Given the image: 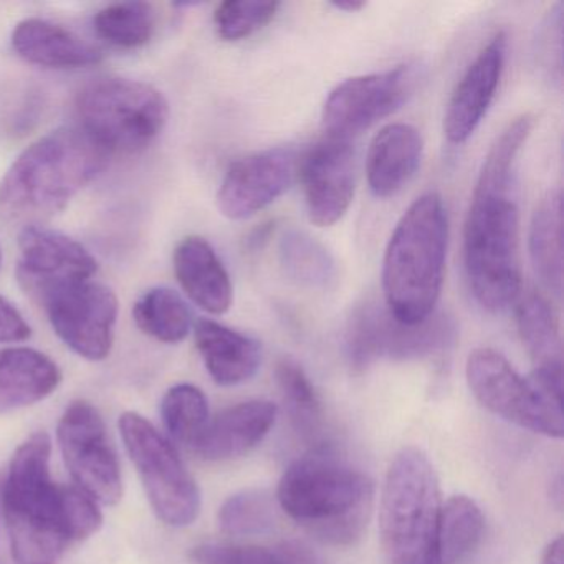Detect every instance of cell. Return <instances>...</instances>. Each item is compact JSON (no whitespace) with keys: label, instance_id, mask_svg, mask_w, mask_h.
Here are the masks:
<instances>
[{"label":"cell","instance_id":"obj_18","mask_svg":"<svg viewBox=\"0 0 564 564\" xmlns=\"http://www.w3.org/2000/svg\"><path fill=\"white\" fill-rule=\"evenodd\" d=\"M276 421V405L263 399L240 402L210 419L193 451L204 460L226 462L256 448Z\"/></svg>","mask_w":564,"mask_h":564},{"label":"cell","instance_id":"obj_5","mask_svg":"<svg viewBox=\"0 0 564 564\" xmlns=\"http://www.w3.org/2000/svg\"><path fill=\"white\" fill-rule=\"evenodd\" d=\"M448 216L437 193L422 194L392 230L382 260V295L399 322L415 325L434 315L444 285Z\"/></svg>","mask_w":564,"mask_h":564},{"label":"cell","instance_id":"obj_25","mask_svg":"<svg viewBox=\"0 0 564 564\" xmlns=\"http://www.w3.org/2000/svg\"><path fill=\"white\" fill-rule=\"evenodd\" d=\"M279 260L286 279L303 289L325 292L338 282L335 257L306 230L292 227L280 236Z\"/></svg>","mask_w":564,"mask_h":564},{"label":"cell","instance_id":"obj_32","mask_svg":"<svg viewBox=\"0 0 564 564\" xmlns=\"http://www.w3.org/2000/svg\"><path fill=\"white\" fill-rule=\"evenodd\" d=\"M276 498L267 490L249 488L224 501L219 524L232 536H260L270 533L276 524Z\"/></svg>","mask_w":564,"mask_h":564},{"label":"cell","instance_id":"obj_19","mask_svg":"<svg viewBox=\"0 0 564 564\" xmlns=\"http://www.w3.org/2000/svg\"><path fill=\"white\" fill-rule=\"evenodd\" d=\"M424 140L412 124L392 123L382 128L369 144L366 174L371 193L389 199L401 193L421 166Z\"/></svg>","mask_w":564,"mask_h":564},{"label":"cell","instance_id":"obj_7","mask_svg":"<svg viewBox=\"0 0 564 564\" xmlns=\"http://www.w3.org/2000/svg\"><path fill=\"white\" fill-rule=\"evenodd\" d=\"M77 115L82 130L108 153H138L166 127L170 105L144 82L108 77L91 82L78 94Z\"/></svg>","mask_w":564,"mask_h":564},{"label":"cell","instance_id":"obj_30","mask_svg":"<svg viewBox=\"0 0 564 564\" xmlns=\"http://www.w3.org/2000/svg\"><path fill=\"white\" fill-rule=\"evenodd\" d=\"M94 25L97 34L115 47H143L156 31V12L144 2H123L101 9Z\"/></svg>","mask_w":564,"mask_h":564},{"label":"cell","instance_id":"obj_28","mask_svg":"<svg viewBox=\"0 0 564 564\" xmlns=\"http://www.w3.org/2000/svg\"><path fill=\"white\" fill-rule=\"evenodd\" d=\"M133 316L144 335L166 345L184 341L193 326L186 302L167 286L148 290L134 303Z\"/></svg>","mask_w":564,"mask_h":564},{"label":"cell","instance_id":"obj_31","mask_svg":"<svg viewBox=\"0 0 564 564\" xmlns=\"http://www.w3.org/2000/svg\"><path fill=\"white\" fill-rule=\"evenodd\" d=\"M161 415L171 437L193 448L209 424V402L196 386L177 384L164 394Z\"/></svg>","mask_w":564,"mask_h":564},{"label":"cell","instance_id":"obj_36","mask_svg":"<svg viewBox=\"0 0 564 564\" xmlns=\"http://www.w3.org/2000/svg\"><path fill=\"white\" fill-rule=\"evenodd\" d=\"M32 329L22 313L4 296H0V343L25 341Z\"/></svg>","mask_w":564,"mask_h":564},{"label":"cell","instance_id":"obj_10","mask_svg":"<svg viewBox=\"0 0 564 564\" xmlns=\"http://www.w3.org/2000/svg\"><path fill=\"white\" fill-rule=\"evenodd\" d=\"M120 431L158 518L174 528L193 524L200 491L173 444L138 412L121 415Z\"/></svg>","mask_w":564,"mask_h":564},{"label":"cell","instance_id":"obj_12","mask_svg":"<svg viewBox=\"0 0 564 564\" xmlns=\"http://www.w3.org/2000/svg\"><path fill=\"white\" fill-rule=\"evenodd\" d=\"M58 445L72 478L97 503L117 505L123 497V477L117 451L97 408L75 401L58 422Z\"/></svg>","mask_w":564,"mask_h":564},{"label":"cell","instance_id":"obj_29","mask_svg":"<svg viewBox=\"0 0 564 564\" xmlns=\"http://www.w3.org/2000/svg\"><path fill=\"white\" fill-rule=\"evenodd\" d=\"M276 384L293 427L305 438H315L322 429V402L302 366L292 358L276 362Z\"/></svg>","mask_w":564,"mask_h":564},{"label":"cell","instance_id":"obj_23","mask_svg":"<svg viewBox=\"0 0 564 564\" xmlns=\"http://www.w3.org/2000/svg\"><path fill=\"white\" fill-rule=\"evenodd\" d=\"M61 382V368L44 352L32 348L0 349V414L44 401Z\"/></svg>","mask_w":564,"mask_h":564},{"label":"cell","instance_id":"obj_35","mask_svg":"<svg viewBox=\"0 0 564 564\" xmlns=\"http://www.w3.org/2000/svg\"><path fill=\"white\" fill-rule=\"evenodd\" d=\"M191 556L197 564H283L279 551L243 544L204 543Z\"/></svg>","mask_w":564,"mask_h":564},{"label":"cell","instance_id":"obj_39","mask_svg":"<svg viewBox=\"0 0 564 564\" xmlns=\"http://www.w3.org/2000/svg\"><path fill=\"white\" fill-rule=\"evenodd\" d=\"M0 262H2V252H0Z\"/></svg>","mask_w":564,"mask_h":564},{"label":"cell","instance_id":"obj_16","mask_svg":"<svg viewBox=\"0 0 564 564\" xmlns=\"http://www.w3.org/2000/svg\"><path fill=\"white\" fill-rule=\"evenodd\" d=\"M19 276L29 292H42L61 283L87 282L98 262L80 242L39 224H29L19 236Z\"/></svg>","mask_w":564,"mask_h":564},{"label":"cell","instance_id":"obj_14","mask_svg":"<svg viewBox=\"0 0 564 564\" xmlns=\"http://www.w3.org/2000/svg\"><path fill=\"white\" fill-rule=\"evenodd\" d=\"M299 158L290 148H273L230 164L217 193V207L230 220H246L275 203L295 181Z\"/></svg>","mask_w":564,"mask_h":564},{"label":"cell","instance_id":"obj_4","mask_svg":"<svg viewBox=\"0 0 564 564\" xmlns=\"http://www.w3.org/2000/svg\"><path fill=\"white\" fill-rule=\"evenodd\" d=\"M375 487L368 475L326 448L293 462L276 488V503L325 543H355L371 517Z\"/></svg>","mask_w":564,"mask_h":564},{"label":"cell","instance_id":"obj_37","mask_svg":"<svg viewBox=\"0 0 564 564\" xmlns=\"http://www.w3.org/2000/svg\"><path fill=\"white\" fill-rule=\"evenodd\" d=\"M541 564H564V541L563 536H557L551 541L544 550Z\"/></svg>","mask_w":564,"mask_h":564},{"label":"cell","instance_id":"obj_13","mask_svg":"<svg viewBox=\"0 0 564 564\" xmlns=\"http://www.w3.org/2000/svg\"><path fill=\"white\" fill-rule=\"evenodd\" d=\"M419 77L417 65L404 64L343 82L323 105L326 137L351 141L365 133L409 100Z\"/></svg>","mask_w":564,"mask_h":564},{"label":"cell","instance_id":"obj_22","mask_svg":"<svg viewBox=\"0 0 564 564\" xmlns=\"http://www.w3.org/2000/svg\"><path fill=\"white\" fill-rule=\"evenodd\" d=\"M194 338L207 372L217 384H242L259 371L262 346L257 339L213 319H199Z\"/></svg>","mask_w":564,"mask_h":564},{"label":"cell","instance_id":"obj_2","mask_svg":"<svg viewBox=\"0 0 564 564\" xmlns=\"http://www.w3.org/2000/svg\"><path fill=\"white\" fill-rule=\"evenodd\" d=\"M51 455L47 432H35L9 467L4 518L18 564H55L70 544L88 540L104 524L94 498L52 478Z\"/></svg>","mask_w":564,"mask_h":564},{"label":"cell","instance_id":"obj_21","mask_svg":"<svg viewBox=\"0 0 564 564\" xmlns=\"http://www.w3.org/2000/svg\"><path fill=\"white\" fill-rule=\"evenodd\" d=\"M174 273L191 302L210 315H224L234 302L229 272L214 247L199 236L186 237L174 250Z\"/></svg>","mask_w":564,"mask_h":564},{"label":"cell","instance_id":"obj_27","mask_svg":"<svg viewBox=\"0 0 564 564\" xmlns=\"http://www.w3.org/2000/svg\"><path fill=\"white\" fill-rule=\"evenodd\" d=\"M485 531V518L480 507L465 495H454L442 503L438 518V564H460L467 560Z\"/></svg>","mask_w":564,"mask_h":564},{"label":"cell","instance_id":"obj_33","mask_svg":"<svg viewBox=\"0 0 564 564\" xmlns=\"http://www.w3.org/2000/svg\"><path fill=\"white\" fill-rule=\"evenodd\" d=\"M272 0H240L224 2L214 14V25L223 41L239 42L265 29L279 12Z\"/></svg>","mask_w":564,"mask_h":564},{"label":"cell","instance_id":"obj_8","mask_svg":"<svg viewBox=\"0 0 564 564\" xmlns=\"http://www.w3.org/2000/svg\"><path fill=\"white\" fill-rule=\"evenodd\" d=\"M468 388L491 414L534 434L561 438L564 434L563 392L524 379L500 352L475 349L467 359Z\"/></svg>","mask_w":564,"mask_h":564},{"label":"cell","instance_id":"obj_1","mask_svg":"<svg viewBox=\"0 0 564 564\" xmlns=\"http://www.w3.org/2000/svg\"><path fill=\"white\" fill-rule=\"evenodd\" d=\"M534 121L521 115L491 144L465 219V276L478 305L490 313L505 312L521 293L518 158Z\"/></svg>","mask_w":564,"mask_h":564},{"label":"cell","instance_id":"obj_34","mask_svg":"<svg viewBox=\"0 0 564 564\" xmlns=\"http://www.w3.org/2000/svg\"><path fill=\"white\" fill-rule=\"evenodd\" d=\"M563 4H556L538 31L534 42V58L544 80L550 82L551 87L561 90L563 85Z\"/></svg>","mask_w":564,"mask_h":564},{"label":"cell","instance_id":"obj_9","mask_svg":"<svg viewBox=\"0 0 564 564\" xmlns=\"http://www.w3.org/2000/svg\"><path fill=\"white\" fill-rule=\"evenodd\" d=\"M457 326L452 316L434 313L425 322H399L384 303L365 300L355 306L345 333L346 356L356 371L378 359L411 361L441 355L454 346Z\"/></svg>","mask_w":564,"mask_h":564},{"label":"cell","instance_id":"obj_26","mask_svg":"<svg viewBox=\"0 0 564 564\" xmlns=\"http://www.w3.org/2000/svg\"><path fill=\"white\" fill-rule=\"evenodd\" d=\"M517 326L534 369L563 371L560 322L543 295L530 292L517 308Z\"/></svg>","mask_w":564,"mask_h":564},{"label":"cell","instance_id":"obj_38","mask_svg":"<svg viewBox=\"0 0 564 564\" xmlns=\"http://www.w3.org/2000/svg\"><path fill=\"white\" fill-rule=\"evenodd\" d=\"M332 6L336 11L348 12V14H356L366 8L365 2H358V0H339V2H333Z\"/></svg>","mask_w":564,"mask_h":564},{"label":"cell","instance_id":"obj_11","mask_svg":"<svg viewBox=\"0 0 564 564\" xmlns=\"http://www.w3.org/2000/svg\"><path fill=\"white\" fill-rule=\"evenodd\" d=\"M58 338L82 358L104 361L113 348L117 295L101 283L70 282L37 293Z\"/></svg>","mask_w":564,"mask_h":564},{"label":"cell","instance_id":"obj_6","mask_svg":"<svg viewBox=\"0 0 564 564\" xmlns=\"http://www.w3.org/2000/svg\"><path fill=\"white\" fill-rule=\"evenodd\" d=\"M441 487L434 465L417 447L389 465L379 507V534L388 564H438Z\"/></svg>","mask_w":564,"mask_h":564},{"label":"cell","instance_id":"obj_17","mask_svg":"<svg viewBox=\"0 0 564 564\" xmlns=\"http://www.w3.org/2000/svg\"><path fill=\"white\" fill-rule=\"evenodd\" d=\"M507 41L503 32L495 34L462 75L445 108L444 134L448 143H467L487 117L503 77Z\"/></svg>","mask_w":564,"mask_h":564},{"label":"cell","instance_id":"obj_15","mask_svg":"<svg viewBox=\"0 0 564 564\" xmlns=\"http://www.w3.org/2000/svg\"><path fill=\"white\" fill-rule=\"evenodd\" d=\"M303 193L310 220L318 227L338 224L356 191V154L351 141L326 137L302 163Z\"/></svg>","mask_w":564,"mask_h":564},{"label":"cell","instance_id":"obj_20","mask_svg":"<svg viewBox=\"0 0 564 564\" xmlns=\"http://www.w3.org/2000/svg\"><path fill=\"white\" fill-rule=\"evenodd\" d=\"M12 47L19 57L37 67L75 70L100 64L97 45L45 19H25L12 32Z\"/></svg>","mask_w":564,"mask_h":564},{"label":"cell","instance_id":"obj_3","mask_svg":"<svg viewBox=\"0 0 564 564\" xmlns=\"http://www.w3.org/2000/svg\"><path fill=\"white\" fill-rule=\"evenodd\" d=\"M108 151L82 128H58L19 154L0 181V216L47 219L107 167Z\"/></svg>","mask_w":564,"mask_h":564},{"label":"cell","instance_id":"obj_24","mask_svg":"<svg viewBox=\"0 0 564 564\" xmlns=\"http://www.w3.org/2000/svg\"><path fill=\"white\" fill-rule=\"evenodd\" d=\"M531 265L540 282L556 299L563 295V193L541 197L531 216L528 236Z\"/></svg>","mask_w":564,"mask_h":564}]
</instances>
